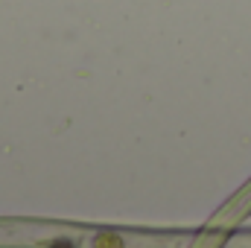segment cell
<instances>
[{"mask_svg":"<svg viewBox=\"0 0 251 248\" xmlns=\"http://www.w3.org/2000/svg\"><path fill=\"white\" fill-rule=\"evenodd\" d=\"M91 248H123V240L120 237H114V234H100L97 240H94V246Z\"/></svg>","mask_w":251,"mask_h":248,"instance_id":"cell-1","label":"cell"},{"mask_svg":"<svg viewBox=\"0 0 251 248\" xmlns=\"http://www.w3.org/2000/svg\"><path fill=\"white\" fill-rule=\"evenodd\" d=\"M53 248H70V246H64V243H59V246H53Z\"/></svg>","mask_w":251,"mask_h":248,"instance_id":"cell-2","label":"cell"}]
</instances>
